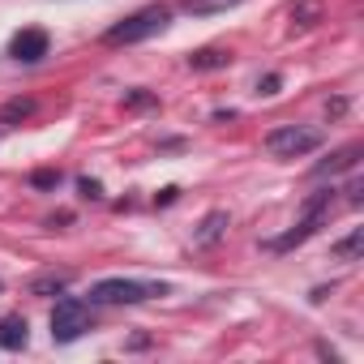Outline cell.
<instances>
[{"mask_svg":"<svg viewBox=\"0 0 364 364\" xmlns=\"http://www.w3.org/2000/svg\"><path fill=\"white\" fill-rule=\"evenodd\" d=\"M167 22H171V9H167V5H146V9L129 14L124 22H116V26L103 35V43H107V48H133V43H146V39H154L159 31H167Z\"/></svg>","mask_w":364,"mask_h":364,"instance_id":"obj_1","label":"cell"},{"mask_svg":"<svg viewBox=\"0 0 364 364\" xmlns=\"http://www.w3.org/2000/svg\"><path fill=\"white\" fill-rule=\"evenodd\" d=\"M154 296H167V283H141V279H99L90 287V304H146Z\"/></svg>","mask_w":364,"mask_h":364,"instance_id":"obj_2","label":"cell"},{"mask_svg":"<svg viewBox=\"0 0 364 364\" xmlns=\"http://www.w3.org/2000/svg\"><path fill=\"white\" fill-rule=\"evenodd\" d=\"M330 202H334V189H317L309 202H304V215H300V223L291 228V232H283V236H274V240H266V249L270 253H287V249H296V245H304L317 228H321V219H326V210H330Z\"/></svg>","mask_w":364,"mask_h":364,"instance_id":"obj_3","label":"cell"},{"mask_svg":"<svg viewBox=\"0 0 364 364\" xmlns=\"http://www.w3.org/2000/svg\"><path fill=\"white\" fill-rule=\"evenodd\" d=\"M90 326H95V313L86 300H77V296L56 300V309H52V338L56 343H77Z\"/></svg>","mask_w":364,"mask_h":364,"instance_id":"obj_4","label":"cell"},{"mask_svg":"<svg viewBox=\"0 0 364 364\" xmlns=\"http://www.w3.org/2000/svg\"><path fill=\"white\" fill-rule=\"evenodd\" d=\"M321 141H326V137H321L317 129H300V124H279V129L266 133V150L279 154V159L313 154V150H321Z\"/></svg>","mask_w":364,"mask_h":364,"instance_id":"obj_5","label":"cell"},{"mask_svg":"<svg viewBox=\"0 0 364 364\" xmlns=\"http://www.w3.org/2000/svg\"><path fill=\"white\" fill-rule=\"evenodd\" d=\"M48 48H52L48 31H18L14 43H9V56H14L18 65H39V60L48 56Z\"/></svg>","mask_w":364,"mask_h":364,"instance_id":"obj_6","label":"cell"},{"mask_svg":"<svg viewBox=\"0 0 364 364\" xmlns=\"http://www.w3.org/2000/svg\"><path fill=\"white\" fill-rule=\"evenodd\" d=\"M360 154H364V146H360V141H351V146H343V150H334V154H330L326 163H317V167H313V180H326V176H338V171H351Z\"/></svg>","mask_w":364,"mask_h":364,"instance_id":"obj_7","label":"cell"},{"mask_svg":"<svg viewBox=\"0 0 364 364\" xmlns=\"http://www.w3.org/2000/svg\"><path fill=\"white\" fill-rule=\"evenodd\" d=\"M26 338H31V326H26V317H22V313L0 317V347H5V351H22V347H26Z\"/></svg>","mask_w":364,"mask_h":364,"instance_id":"obj_8","label":"cell"},{"mask_svg":"<svg viewBox=\"0 0 364 364\" xmlns=\"http://www.w3.org/2000/svg\"><path fill=\"white\" fill-rule=\"evenodd\" d=\"M228 228H232V215H228V210H210V215L202 219V228L193 232V245H202V249H206V245H219Z\"/></svg>","mask_w":364,"mask_h":364,"instance_id":"obj_9","label":"cell"},{"mask_svg":"<svg viewBox=\"0 0 364 364\" xmlns=\"http://www.w3.org/2000/svg\"><path fill=\"white\" fill-rule=\"evenodd\" d=\"M228 65H232V52L228 48H202V52L189 56V69L193 73H210V69H228Z\"/></svg>","mask_w":364,"mask_h":364,"instance_id":"obj_10","label":"cell"},{"mask_svg":"<svg viewBox=\"0 0 364 364\" xmlns=\"http://www.w3.org/2000/svg\"><path fill=\"white\" fill-rule=\"evenodd\" d=\"M69 283H73V274H43L31 283V296H60Z\"/></svg>","mask_w":364,"mask_h":364,"instance_id":"obj_11","label":"cell"},{"mask_svg":"<svg viewBox=\"0 0 364 364\" xmlns=\"http://www.w3.org/2000/svg\"><path fill=\"white\" fill-rule=\"evenodd\" d=\"M317 22H321V5H317V0H300V5L291 9V26L309 31V26H317Z\"/></svg>","mask_w":364,"mask_h":364,"instance_id":"obj_12","label":"cell"},{"mask_svg":"<svg viewBox=\"0 0 364 364\" xmlns=\"http://www.w3.org/2000/svg\"><path fill=\"white\" fill-rule=\"evenodd\" d=\"M360 245H364V232L355 228L351 236H343L338 245H330V253H334V257H343V262H355V257H360Z\"/></svg>","mask_w":364,"mask_h":364,"instance_id":"obj_13","label":"cell"},{"mask_svg":"<svg viewBox=\"0 0 364 364\" xmlns=\"http://www.w3.org/2000/svg\"><path fill=\"white\" fill-rule=\"evenodd\" d=\"M236 5H245V0H185V14H223Z\"/></svg>","mask_w":364,"mask_h":364,"instance_id":"obj_14","label":"cell"},{"mask_svg":"<svg viewBox=\"0 0 364 364\" xmlns=\"http://www.w3.org/2000/svg\"><path fill=\"white\" fill-rule=\"evenodd\" d=\"M31 112H35V99H9L0 107V120H26Z\"/></svg>","mask_w":364,"mask_h":364,"instance_id":"obj_15","label":"cell"},{"mask_svg":"<svg viewBox=\"0 0 364 364\" xmlns=\"http://www.w3.org/2000/svg\"><path fill=\"white\" fill-rule=\"evenodd\" d=\"M60 180H65V176H60L56 167H43V171L31 176V185H35V189H60Z\"/></svg>","mask_w":364,"mask_h":364,"instance_id":"obj_16","label":"cell"},{"mask_svg":"<svg viewBox=\"0 0 364 364\" xmlns=\"http://www.w3.org/2000/svg\"><path fill=\"white\" fill-rule=\"evenodd\" d=\"M77 189H82V198H90V202H99V198H103V185H99V180H90V176H82V180H77Z\"/></svg>","mask_w":364,"mask_h":364,"instance_id":"obj_17","label":"cell"},{"mask_svg":"<svg viewBox=\"0 0 364 364\" xmlns=\"http://www.w3.org/2000/svg\"><path fill=\"white\" fill-rule=\"evenodd\" d=\"M124 103H129V107H154L159 99H154V95H146V90H129V95H124Z\"/></svg>","mask_w":364,"mask_h":364,"instance_id":"obj_18","label":"cell"},{"mask_svg":"<svg viewBox=\"0 0 364 364\" xmlns=\"http://www.w3.org/2000/svg\"><path fill=\"white\" fill-rule=\"evenodd\" d=\"M279 86H283V77H279V73H266V77L257 82V95H279Z\"/></svg>","mask_w":364,"mask_h":364,"instance_id":"obj_19","label":"cell"},{"mask_svg":"<svg viewBox=\"0 0 364 364\" xmlns=\"http://www.w3.org/2000/svg\"><path fill=\"white\" fill-rule=\"evenodd\" d=\"M176 198H180V189H176V185H167V189H163V193H159V198H154V202H159V206H171V202H176Z\"/></svg>","mask_w":364,"mask_h":364,"instance_id":"obj_20","label":"cell"},{"mask_svg":"<svg viewBox=\"0 0 364 364\" xmlns=\"http://www.w3.org/2000/svg\"><path fill=\"white\" fill-rule=\"evenodd\" d=\"M347 198H351V206H360V180H351V185H347Z\"/></svg>","mask_w":364,"mask_h":364,"instance_id":"obj_21","label":"cell"}]
</instances>
